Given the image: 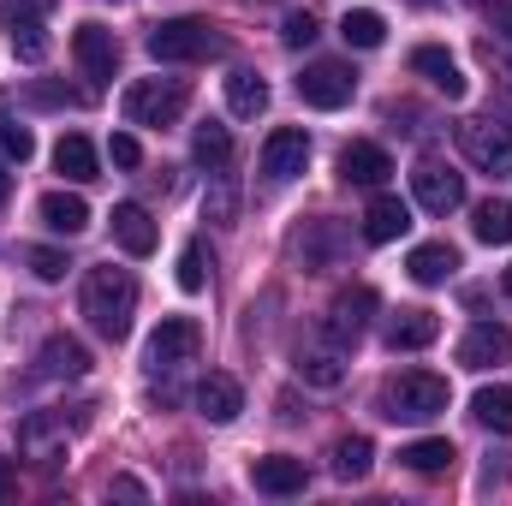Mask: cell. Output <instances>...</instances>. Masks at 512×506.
I'll return each instance as SVG.
<instances>
[{"instance_id":"obj_1","label":"cell","mask_w":512,"mask_h":506,"mask_svg":"<svg viewBox=\"0 0 512 506\" xmlns=\"http://www.w3.org/2000/svg\"><path fill=\"white\" fill-rule=\"evenodd\" d=\"M84 316H90V328L102 334V340H126L131 334V316H137V280H131V268H90V280H84Z\"/></svg>"},{"instance_id":"obj_2","label":"cell","mask_w":512,"mask_h":506,"mask_svg":"<svg viewBox=\"0 0 512 506\" xmlns=\"http://www.w3.org/2000/svg\"><path fill=\"white\" fill-rule=\"evenodd\" d=\"M149 54L161 66H197V60H221L227 54V36L209 18H161L149 30Z\"/></svg>"},{"instance_id":"obj_3","label":"cell","mask_w":512,"mask_h":506,"mask_svg":"<svg viewBox=\"0 0 512 506\" xmlns=\"http://www.w3.org/2000/svg\"><path fill=\"white\" fill-rule=\"evenodd\" d=\"M441 411H447V376L405 370L382 387V417H393V423H429Z\"/></svg>"},{"instance_id":"obj_4","label":"cell","mask_w":512,"mask_h":506,"mask_svg":"<svg viewBox=\"0 0 512 506\" xmlns=\"http://www.w3.org/2000/svg\"><path fill=\"white\" fill-rule=\"evenodd\" d=\"M185 102H191V90L179 78H137L120 96V114H126L131 126H173L185 114Z\"/></svg>"},{"instance_id":"obj_5","label":"cell","mask_w":512,"mask_h":506,"mask_svg":"<svg viewBox=\"0 0 512 506\" xmlns=\"http://www.w3.org/2000/svg\"><path fill=\"white\" fill-rule=\"evenodd\" d=\"M48 12H54V0H0V30L24 66H36L48 54Z\"/></svg>"},{"instance_id":"obj_6","label":"cell","mask_w":512,"mask_h":506,"mask_svg":"<svg viewBox=\"0 0 512 506\" xmlns=\"http://www.w3.org/2000/svg\"><path fill=\"white\" fill-rule=\"evenodd\" d=\"M459 149H465L471 167H483L495 179H512V126H501V120H465L459 126Z\"/></svg>"},{"instance_id":"obj_7","label":"cell","mask_w":512,"mask_h":506,"mask_svg":"<svg viewBox=\"0 0 512 506\" xmlns=\"http://www.w3.org/2000/svg\"><path fill=\"white\" fill-rule=\"evenodd\" d=\"M298 96H304L310 108L334 114V108H346V102L358 96V72H352V66H340V60H316V66H304V72H298Z\"/></svg>"},{"instance_id":"obj_8","label":"cell","mask_w":512,"mask_h":506,"mask_svg":"<svg viewBox=\"0 0 512 506\" xmlns=\"http://www.w3.org/2000/svg\"><path fill=\"white\" fill-rule=\"evenodd\" d=\"M72 60H78V72H84L90 84H114V72H120V42H114V30H108V24H78V30H72Z\"/></svg>"},{"instance_id":"obj_9","label":"cell","mask_w":512,"mask_h":506,"mask_svg":"<svg viewBox=\"0 0 512 506\" xmlns=\"http://www.w3.org/2000/svg\"><path fill=\"white\" fill-rule=\"evenodd\" d=\"M298 376L310 381V387H340V381H346V346H340L328 328L304 334V340H298Z\"/></svg>"},{"instance_id":"obj_10","label":"cell","mask_w":512,"mask_h":506,"mask_svg":"<svg viewBox=\"0 0 512 506\" xmlns=\"http://www.w3.org/2000/svg\"><path fill=\"white\" fill-rule=\"evenodd\" d=\"M411 191H417V203H423L429 215H453V209L465 203V173H453L447 161H417Z\"/></svg>"},{"instance_id":"obj_11","label":"cell","mask_w":512,"mask_h":506,"mask_svg":"<svg viewBox=\"0 0 512 506\" xmlns=\"http://www.w3.org/2000/svg\"><path fill=\"white\" fill-rule=\"evenodd\" d=\"M197 346H203V328H197L191 316H167V322L149 334V370H179V364L197 358Z\"/></svg>"},{"instance_id":"obj_12","label":"cell","mask_w":512,"mask_h":506,"mask_svg":"<svg viewBox=\"0 0 512 506\" xmlns=\"http://www.w3.org/2000/svg\"><path fill=\"white\" fill-rule=\"evenodd\" d=\"M310 167V137L298 126H280V131H268V143H262V179H298Z\"/></svg>"},{"instance_id":"obj_13","label":"cell","mask_w":512,"mask_h":506,"mask_svg":"<svg viewBox=\"0 0 512 506\" xmlns=\"http://www.w3.org/2000/svg\"><path fill=\"white\" fill-rule=\"evenodd\" d=\"M376 304H382V298H376V286H346V292L334 298V310H328V322H322V328H328V334H334L340 346H352V340H358V334L370 328Z\"/></svg>"},{"instance_id":"obj_14","label":"cell","mask_w":512,"mask_h":506,"mask_svg":"<svg viewBox=\"0 0 512 506\" xmlns=\"http://www.w3.org/2000/svg\"><path fill=\"white\" fill-rule=\"evenodd\" d=\"M387 173H393V155H387L382 143L358 137V143H346V149H340V179H346V185L382 191V185H387Z\"/></svg>"},{"instance_id":"obj_15","label":"cell","mask_w":512,"mask_h":506,"mask_svg":"<svg viewBox=\"0 0 512 506\" xmlns=\"http://www.w3.org/2000/svg\"><path fill=\"white\" fill-rule=\"evenodd\" d=\"M512 358V328L501 322H477L465 340H459V364L465 370H495V364H507Z\"/></svg>"},{"instance_id":"obj_16","label":"cell","mask_w":512,"mask_h":506,"mask_svg":"<svg viewBox=\"0 0 512 506\" xmlns=\"http://www.w3.org/2000/svg\"><path fill=\"white\" fill-rule=\"evenodd\" d=\"M251 483L262 495H304L310 471H304V459H292V453H268V459L251 465Z\"/></svg>"},{"instance_id":"obj_17","label":"cell","mask_w":512,"mask_h":506,"mask_svg":"<svg viewBox=\"0 0 512 506\" xmlns=\"http://www.w3.org/2000/svg\"><path fill=\"white\" fill-rule=\"evenodd\" d=\"M36 370H42L48 381H78V376H90V352H84L72 334H54V340H42Z\"/></svg>"},{"instance_id":"obj_18","label":"cell","mask_w":512,"mask_h":506,"mask_svg":"<svg viewBox=\"0 0 512 506\" xmlns=\"http://www.w3.org/2000/svg\"><path fill=\"white\" fill-rule=\"evenodd\" d=\"M411 72H417V78H429L447 102H459V96H465V72H459V60H453L447 48H411Z\"/></svg>"},{"instance_id":"obj_19","label":"cell","mask_w":512,"mask_h":506,"mask_svg":"<svg viewBox=\"0 0 512 506\" xmlns=\"http://www.w3.org/2000/svg\"><path fill=\"white\" fill-rule=\"evenodd\" d=\"M36 215H42L48 233H66V239H78V233L90 227V203H84L78 191H48V197L36 203Z\"/></svg>"},{"instance_id":"obj_20","label":"cell","mask_w":512,"mask_h":506,"mask_svg":"<svg viewBox=\"0 0 512 506\" xmlns=\"http://www.w3.org/2000/svg\"><path fill=\"white\" fill-rule=\"evenodd\" d=\"M197 411H203L209 423H233V417L245 411V387L215 370V376H203V387H197Z\"/></svg>"},{"instance_id":"obj_21","label":"cell","mask_w":512,"mask_h":506,"mask_svg":"<svg viewBox=\"0 0 512 506\" xmlns=\"http://www.w3.org/2000/svg\"><path fill=\"white\" fill-rule=\"evenodd\" d=\"M54 167L72 179V185H90V179H102V161H96V143L84 137V131H66L60 143H54Z\"/></svg>"},{"instance_id":"obj_22","label":"cell","mask_w":512,"mask_h":506,"mask_svg":"<svg viewBox=\"0 0 512 506\" xmlns=\"http://www.w3.org/2000/svg\"><path fill=\"white\" fill-rule=\"evenodd\" d=\"M435 334H441V316H435V310H399V316L387 322V346H393V352H423Z\"/></svg>"},{"instance_id":"obj_23","label":"cell","mask_w":512,"mask_h":506,"mask_svg":"<svg viewBox=\"0 0 512 506\" xmlns=\"http://www.w3.org/2000/svg\"><path fill=\"white\" fill-rule=\"evenodd\" d=\"M114 239H120V251H131V256L155 251V221H149L143 203H114Z\"/></svg>"},{"instance_id":"obj_24","label":"cell","mask_w":512,"mask_h":506,"mask_svg":"<svg viewBox=\"0 0 512 506\" xmlns=\"http://www.w3.org/2000/svg\"><path fill=\"white\" fill-rule=\"evenodd\" d=\"M453 441H441V435H429V441H405L399 447V465L405 471H417V477H447L453 471Z\"/></svg>"},{"instance_id":"obj_25","label":"cell","mask_w":512,"mask_h":506,"mask_svg":"<svg viewBox=\"0 0 512 506\" xmlns=\"http://www.w3.org/2000/svg\"><path fill=\"white\" fill-rule=\"evenodd\" d=\"M227 108H233L239 120H256V114L268 108V78L251 72V66H233V72H227Z\"/></svg>"},{"instance_id":"obj_26","label":"cell","mask_w":512,"mask_h":506,"mask_svg":"<svg viewBox=\"0 0 512 506\" xmlns=\"http://www.w3.org/2000/svg\"><path fill=\"white\" fill-rule=\"evenodd\" d=\"M405 268H411L417 286H447L459 274V251L453 245H417V251L405 256Z\"/></svg>"},{"instance_id":"obj_27","label":"cell","mask_w":512,"mask_h":506,"mask_svg":"<svg viewBox=\"0 0 512 506\" xmlns=\"http://www.w3.org/2000/svg\"><path fill=\"white\" fill-rule=\"evenodd\" d=\"M405 227H411V209H405L399 197H376V203L364 209V239H370V245H393Z\"/></svg>"},{"instance_id":"obj_28","label":"cell","mask_w":512,"mask_h":506,"mask_svg":"<svg viewBox=\"0 0 512 506\" xmlns=\"http://www.w3.org/2000/svg\"><path fill=\"white\" fill-rule=\"evenodd\" d=\"M370 465H376V441H370V435H346V441H334V477H340V483L370 477Z\"/></svg>"},{"instance_id":"obj_29","label":"cell","mask_w":512,"mask_h":506,"mask_svg":"<svg viewBox=\"0 0 512 506\" xmlns=\"http://www.w3.org/2000/svg\"><path fill=\"white\" fill-rule=\"evenodd\" d=\"M471 417L495 435H512V387H477L471 393Z\"/></svg>"},{"instance_id":"obj_30","label":"cell","mask_w":512,"mask_h":506,"mask_svg":"<svg viewBox=\"0 0 512 506\" xmlns=\"http://www.w3.org/2000/svg\"><path fill=\"white\" fill-rule=\"evenodd\" d=\"M191 155H197V167H209V173H221L227 161H233V137H227V126H197V137H191Z\"/></svg>"},{"instance_id":"obj_31","label":"cell","mask_w":512,"mask_h":506,"mask_svg":"<svg viewBox=\"0 0 512 506\" xmlns=\"http://www.w3.org/2000/svg\"><path fill=\"white\" fill-rule=\"evenodd\" d=\"M340 36H346V48H382V42H387V18L358 6V12H346V18H340Z\"/></svg>"},{"instance_id":"obj_32","label":"cell","mask_w":512,"mask_h":506,"mask_svg":"<svg viewBox=\"0 0 512 506\" xmlns=\"http://www.w3.org/2000/svg\"><path fill=\"white\" fill-rule=\"evenodd\" d=\"M471 227H477L483 245H512V203H495V197L477 203V221Z\"/></svg>"},{"instance_id":"obj_33","label":"cell","mask_w":512,"mask_h":506,"mask_svg":"<svg viewBox=\"0 0 512 506\" xmlns=\"http://www.w3.org/2000/svg\"><path fill=\"white\" fill-rule=\"evenodd\" d=\"M203 262H209V256L191 239V245L179 251V292H203V286H209V268H203Z\"/></svg>"},{"instance_id":"obj_34","label":"cell","mask_w":512,"mask_h":506,"mask_svg":"<svg viewBox=\"0 0 512 506\" xmlns=\"http://www.w3.org/2000/svg\"><path fill=\"white\" fill-rule=\"evenodd\" d=\"M0 149H6L12 161H30V155H36V137H30V126H18L12 114H0Z\"/></svg>"},{"instance_id":"obj_35","label":"cell","mask_w":512,"mask_h":506,"mask_svg":"<svg viewBox=\"0 0 512 506\" xmlns=\"http://www.w3.org/2000/svg\"><path fill=\"white\" fill-rule=\"evenodd\" d=\"M30 102H36V108H84L90 96L72 90V84H30Z\"/></svg>"},{"instance_id":"obj_36","label":"cell","mask_w":512,"mask_h":506,"mask_svg":"<svg viewBox=\"0 0 512 506\" xmlns=\"http://www.w3.org/2000/svg\"><path fill=\"white\" fill-rule=\"evenodd\" d=\"M286 48H310L316 42V12H286Z\"/></svg>"},{"instance_id":"obj_37","label":"cell","mask_w":512,"mask_h":506,"mask_svg":"<svg viewBox=\"0 0 512 506\" xmlns=\"http://www.w3.org/2000/svg\"><path fill=\"white\" fill-rule=\"evenodd\" d=\"M30 268H36V280H66V268H72V262H66V251L36 245V251H30Z\"/></svg>"},{"instance_id":"obj_38","label":"cell","mask_w":512,"mask_h":506,"mask_svg":"<svg viewBox=\"0 0 512 506\" xmlns=\"http://www.w3.org/2000/svg\"><path fill=\"white\" fill-rule=\"evenodd\" d=\"M108 161H114V167H137V161H143V149H137V137H131V131H114Z\"/></svg>"},{"instance_id":"obj_39","label":"cell","mask_w":512,"mask_h":506,"mask_svg":"<svg viewBox=\"0 0 512 506\" xmlns=\"http://www.w3.org/2000/svg\"><path fill=\"white\" fill-rule=\"evenodd\" d=\"M18 495V459H0V501Z\"/></svg>"},{"instance_id":"obj_40","label":"cell","mask_w":512,"mask_h":506,"mask_svg":"<svg viewBox=\"0 0 512 506\" xmlns=\"http://www.w3.org/2000/svg\"><path fill=\"white\" fill-rule=\"evenodd\" d=\"M489 24H495L501 36H512V0H495V6H489Z\"/></svg>"},{"instance_id":"obj_41","label":"cell","mask_w":512,"mask_h":506,"mask_svg":"<svg viewBox=\"0 0 512 506\" xmlns=\"http://www.w3.org/2000/svg\"><path fill=\"white\" fill-rule=\"evenodd\" d=\"M114 495H120V501H143V495H149V489H143V483H137V477H114Z\"/></svg>"},{"instance_id":"obj_42","label":"cell","mask_w":512,"mask_h":506,"mask_svg":"<svg viewBox=\"0 0 512 506\" xmlns=\"http://www.w3.org/2000/svg\"><path fill=\"white\" fill-rule=\"evenodd\" d=\"M6 197H12V173L0 167V203H6Z\"/></svg>"},{"instance_id":"obj_43","label":"cell","mask_w":512,"mask_h":506,"mask_svg":"<svg viewBox=\"0 0 512 506\" xmlns=\"http://www.w3.org/2000/svg\"><path fill=\"white\" fill-rule=\"evenodd\" d=\"M501 286H507V298H512V268H501Z\"/></svg>"},{"instance_id":"obj_44","label":"cell","mask_w":512,"mask_h":506,"mask_svg":"<svg viewBox=\"0 0 512 506\" xmlns=\"http://www.w3.org/2000/svg\"><path fill=\"white\" fill-rule=\"evenodd\" d=\"M411 6H435V0H411Z\"/></svg>"}]
</instances>
